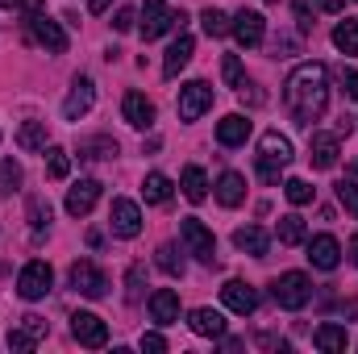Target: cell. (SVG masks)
Wrapping results in <instances>:
<instances>
[{
  "mask_svg": "<svg viewBox=\"0 0 358 354\" xmlns=\"http://www.w3.org/2000/svg\"><path fill=\"white\" fill-rule=\"evenodd\" d=\"M283 104L296 117V125H313L329 104V71H325V63H300L283 84Z\"/></svg>",
  "mask_w": 358,
  "mask_h": 354,
  "instance_id": "6da1fadb",
  "label": "cell"
},
{
  "mask_svg": "<svg viewBox=\"0 0 358 354\" xmlns=\"http://www.w3.org/2000/svg\"><path fill=\"white\" fill-rule=\"evenodd\" d=\"M271 300H275L279 309L296 313V309H304V304L313 300V279H308L304 271H283V275L271 283Z\"/></svg>",
  "mask_w": 358,
  "mask_h": 354,
  "instance_id": "7a4b0ae2",
  "label": "cell"
},
{
  "mask_svg": "<svg viewBox=\"0 0 358 354\" xmlns=\"http://www.w3.org/2000/svg\"><path fill=\"white\" fill-rule=\"evenodd\" d=\"M183 13L176 8H167V0H146L142 4V42H155V38H163V34H171V29H183Z\"/></svg>",
  "mask_w": 358,
  "mask_h": 354,
  "instance_id": "3957f363",
  "label": "cell"
},
{
  "mask_svg": "<svg viewBox=\"0 0 358 354\" xmlns=\"http://www.w3.org/2000/svg\"><path fill=\"white\" fill-rule=\"evenodd\" d=\"M179 238H183V246H187L200 263L217 267V238H213V229H208L200 217H183V221H179Z\"/></svg>",
  "mask_w": 358,
  "mask_h": 354,
  "instance_id": "277c9868",
  "label": "cell"
},
{
  "mask_svg": "<svg viewBox=\"0 0 358 354\" xmlns=\"http://www.w3.org/2000/svg\"><path fill=\"white\" fill-rule=\"evenodd\" d=\"M50 288H55V271H50L46 259H34V263L21 267V275H17V292H21V300H42Z\"/></svg>",
  "mask_w": 358,
  "mask_h": 354,
  "instance_id": "5b68a950",
  "label": "cell"
},
{
  "mask_svg": "<svg viewBox=\"0 0 358 354\" xmlns=\"http://www.w3.org/2000/svg\"><path fill=\"white\" fill-rule=\"evenodd\" d=\"M71 288L80 292V296H88V300H100V296H108V275L100 271V267L92 263V259H80V263H71Z\"/></svg>",
  "mask_w": 358,
  "mask_h": 354,
  "instance_id": "8992f818",
  "label": "cell"
},
{
  "mask_svg": "<svg viewBox=\"0 0 358 354\" xmlns=\"http://www.w3.org/2000/svg\"><path fill=\"white\" fill-rule=\"evenodd\" d=\"M25 25H29V38H34L38 46H46L50 55H63V50H67V34H63V25H59V21H50V17H46V8H42V13H29V17H25Z\"/></svg>",
  "mask_w": 358,
  "mask_h": 354,
  "instance_id": "52a82bcc",
  "label": "cell"
},
{
  "mask_svg": "<svg viewBox=\"0 0 358 354\" xmlns=\"http://www.w3.org/2000/svg\"><path fill=\"white\" fill-rule=\"evenodd\" d=\"M229 34H234L246 50H255V46H263V42H267V21H263V13H255V8H238V13H234V25H229Z\"/></svg>",
  "mask_w": 358,
  "mask_h": 354,
  "instance_id": "ba28073f",
  "label": "cell"
},
{
  "mask_svg": "<svg viewBox=\"0 0 358 354\" xmlns=\"http://www.w3.org/2000/svg\"><path fill=\"white\" fill-rule=\"evenodd\" d=\"M208 108H213V88L204 80H192V84L179 88V117L183 121H200Z\"/></svg>",
  "mask_w": 358,
  "mask_h": 354,
  "instance_id": "9c48e42d",
  "label": "cell"
},
{
  "mask_svg": "<svg viewBox=\"0 0 358 354\" xmlns=\"http://www.w3.org/2000/svg\"><path fill=\"white\" fill-rule=\"evenodd\" d=\"M108 225H113L117 238H138V234H142V208H138L134 200L117 196L113 208H108Z\"/></svg>",
  "mask_w": 358,
  "mask_h": 354,
  "instance_id": "30bf717a",
  "label": "cell"
},
{
  "mask_svg": "<svg viewBox=\"0 0 358 354\" xmlns=\"http://www.w3.org/2000/svg\"><path fill=\"white\" fill-rule=\"evenodd\" d=\"M221 304H225L229 313H238V317H250V313L259 309V292H255L246 279H229V283L221 288Z\"/></svg>",
  "mask_w": 358,
  "mask_h": 354,
  "instance_id": "8fae6325",
  "label": "cell"
},
{
  "mask_svg": "<svg viewBox=\"0 0 358 354\" xmlns=\"http://www.w3.org/2000/svg\"><path fill=\"white\" fill-rule=\"evenodd\" d=\"M92 104H96V84H92L88 76H76L67 100H63V117H67V121H80V117H88Z\"/></svg>",
  "mask_w": 358,
  "mask_h": 354,
  "instance_id": "7c38bea8",
  "label": "cell"
},
{
  "mask_svg": "<svg viewBox=\"0 0 358 354\" xmlns=\"http://www.w3.org/2000/svg\"><path fill=\"white\" fill-rule=\"evenodd\" d=\"M71 334H76V342L88 346V351H100V346L108 342V325H104L96 313H76V317H71Z\"/></svg>",
  "mask_w": 358,
  "mask_h": 354,
  "instance_id": "4fadbf2b",
  "label": "cell"
},
{
  "mask_svg": "<svg viewBox=\"0 0 358 354\" xmlns=\"http://www.w3.org/2000/svg\"><path fill=\"white\" fill-rule=\"evenodd\" d=\"M121 117H125L134 129H150V125H155V100L142 96V92H125V100H121Z\"/></svg>",
  "mask_w": 358,
  "mask_h": 354,
  "instance_id": "5bb4252c",
  "label": "cell"
},
{
  "mask_svg": "<svg viewBox=\"0 0 358 354\" xmlns=\"http://www.w3.org/2000/svg\"><path fill=\"white\" fill-rule=\"evenodd\" d=\"M308 263L317 267V271H334V267L342 263V246H338V238H334V234H317V238H308Z\"/></svg>",
  "mask_w": 358,
  "mask_h": 354,
  "instance_id": "9a60e30c",
  "label": "cell"
},
{
  "mask_svg": "<svg viewBox=\"0 0 358 354\" xmlns=\"http://www.w3.org/2000/svg\"><path fill=\"white\" fill-rule=\"evenodd\" d=\"M338 134H313L308 138V163L317 167V171H329L334 163H338Z\"/></svg>",
  "mask_w": 358,
  "mask_h": 354,
  "instance_id": "2e32d148",
  "label": "cell"
},
{
  "mask_svg": "<svg viewBox=\"0 0 358 354\" xmlns=\"http://www.w3.org/2000/svg\"><path fill=\"white\" fill-rule=\"evenodd\" d=\"M100 200V183L96 179H80L76 187H67V213L71 217H88Z\"/></svg>",
  "mask_w": 358,
  "mask_h": 354,
  "instance_id": "e0dca14e",
  "label": "cell"
},
{
  "mask_svg": "<svg viewBox=\"0 0 358 354\" xmlns=\"http://www.w3.org/2000/svg\"><path fill=\"white\" fill-rule=\"evenodd\" d=\"M192 55H196V38L179 29V38L171 42V50H167V59H163V76H167V80H176L179 71L192 63Z\"/></svg>",
  "mask_w": 358,
  "mask_h": 354,
  "instance_id": "ac0fdd59",
  "label": "cell"
},
{
  "mask_svg": "<svg viewBox=\"0 0 358 354\" xmlns=\"http://www.w3.org/2000/svg\"><path fill=\"white\" fill-rule=\"evenodd\" d=\"M187 325H192V334H200V338H225V330H229V321H225L217 309H192V313H187Z\"/></svg>",
  "mask_w": 358,
  "mask_h": 354,
  "instance_id": "d6986e66",
  "label": "cell"
},
{
  "mask_svg": "<svg viewBox=\"0 0 358 354\" xmlns=\"http://www.w3.org/2000/svg\"><path fill=\"white\" fill-rule=\"evenodd\" d=\"M234 246L242 250V255H250V259H267V229L263 225H242V229H234Z\"/></svg>",
  "mask_w": 358,
  "mask_h": 354,
  "instance_id": "ffe728a7",
  "label": "cell"
},
{
  "mask_svg": "<svg viewBox=\"0 0 358 354\" xmlns=\"http://www.w3.org/2000/svg\"><path fill=\"white\" fill-rule=\"evenodd\" d=\"M246 138H250V117L229 113V117L217 121V142H221V146H242Z\"/></svg>",
  "mask_w": 358,
  "mask_h": 354,
  "instance_id": "44dd1931",
  "label": "cell"
},
{
  "mask_svg": "<svg viewBox=\"0 0 358 354\" xmlns=\"http://www.w3.org/2000/svg\"><path fill=\"white\" fill-rule=\"evenodd\" d=\"M150 317H155V325H176L179 321V292L159 288V292L150 296Z\"/></svg>",
  "mask_w": 358,
  "mask_h": 354,
  "instance_id": "7402d4cb",
  "label": "cell"
},
{
  "mask_svg": "<svg viewBox=\"0 0 358 354\" xmlns=\"http://www.w3.org/2000/svg\"><path fill=\"white\" fill-rule=\"evenodd\" d=\"M346 330L342 325H334V321H325V325H317L313 330V346L317 351H325V354H346Z\"/></svg>",
  "mask_w": 358,
  "mask_h": 354,
  "instance_id": "603a6c76",
  "label": "cell"
},
{
  "mask_svg": "<svg viewBox=\"0 0 358 354\" xmlns=\"http://www.w3.org/2000/svg\"><path fill=\"white\" fill-rule=\"evenodd\" d=\"M217 200H221L225 208H238V204L246 200V179L238 176V171H225V176L217 179Z\"/></svg>",
  "mask_w": 358,
  "mask_h": 354,
  "instance_id": "cb8c5ba5",
  "label": "cell"
},
{
  "mask_svg": "<svg viewBox=\"0 0 358 354\" xmlns=\"http://www.w3.org/2000/svg\"><path fill=\"white\" fill-rule=\"evenodd\" d=\"M117 138H108V134H100V138H88V142H80V159L84 163H100V159H117Z\"/></svg>",
  "mask_w": 358,
  "mask_h": 354,
  "instance_id": "d4e9b609",
  "label": "cell"
},
{
  "mask_svg": "<svg viewBox=\"0 0 358 354\" xmlns=\"http://www.w3.org/2000/svg\"><path fill=\"white\" fill-rule=\"evenodd\" d=\"M179 187H183V196H187L192 204L208 200V176H204L200 167H183V176H179Z\"/></svg>",
  "mask_w": 358,
  "mask_h": 354,
  "instance_id": "484cf974",
  "label": "cell"
},
{
  "mask_svg": "<svg viewBox=\"0 0 358 354\" xmlns=\"http://www.w3.org/2000/svg\"><path fill=\"white\" fill-rule=\"evenodd\" d=\"M46 121H25L21 129H17V146L21 150H46Z\"/></svg>",
  "mask_w": 358,
  "mask_h": 354,
  "instance_id": "4316f807",
  "label": "cell"
},
{
  "mask_svg": "<svg viewBox=\"0 0 358 354\" xmlns=\"http://www.w3.org/2000/svg\"><path fill=\"white\" fill-rule=\"evenodd\" d=\"M259 146H263V155H267V159H275V163H283V167L292 163V142H287L279 129H267Z\"/></svg>",
  "mask_w": 358,
  "mask_h": 354,
  "instance_id": "83f0119b",
  "label": "cell"
},
{
  "mask_svg": "<svg viewBox=\"0 0 358 354\" xmlns=\"http://www.w3.org/2000/svg\"><path fill=\"white\" fill-rule=\"evenodd\" d=\"M142 196H146V204H167L171 200V179L150 171V176L142 179Z\"/></svg>",
  "mask_w": 358,
  "mask_h": 354,
  "instance_id": "f1b7e54d",
  "label": "cell"
},
{
  "mask_svg": "<svg viewBox=\"0 0 358 354\" xmlns=\"http://www.w3.org/2000/svg\"><path fill=\"white\" fill-rule=\"evenodd\" d=\"M308 234H304V217H296V213H287V217H279V242L283 246H300Z\"/></svg>",
  "mask_w": 358,
  "mask_h": 354,
  "instance_id": "f546056e",
  "label": "cell"
},
{
  "mask_svg": "<svg viewBox=\"0 0 358 354\" xmlns=\"http://www.w3.org/2000/svg\"><path fill=\"white\" fill-rule=\"evenodd\" d=\"M200 25H204V34H208V38H225V34H229V25H234V17H225L221 8H204V13H200Z\"/></svg>",
  "mask_w": 358,
  "mask_h": 354,
  "instance_id": "4dcf8cb0",
  "label": "cell"
},
{
  "mask_svg": "<svg viewBox=\"0 0 358 354\" xmlns=\"http://www.w3.org/2000/svg\"><path fill=\"white\" fill-rule=\"evenodd\" d=\"M155 263H159V271H167L171 279H179V275H183V255H179L171 242H163V246L155 250Z\"/></svg>",
  "mask_w": 358,
  "mask_h": 354,
  "instance_id": "1f68e13d",
  "label": "cell"
},
{
  "mask_svg": "<svg viewBox=\"0 0 358 354\" xmlns=\"http://www.w3.org/2000/svg\"><path fill=\"white\" fill-rule=\"evenodd\" d=\"M46 176L50 179H67L71 176V155H67L63 146H50V150H46Z\"/></svg>",
  "mask_w": 358,
  "mask_h": 354,
  "instance_id": "d6a6232c",
  "label": "cell"
},
{
  "mask_svg": "<svg viewBox=\"0 0 358 354\" xmlns=\"http://www.w3.org/2000/svg\"><path fill=\"white\" fill-rule=\"evenodd\" d=\"M334 46H338L342 55H358V21H342V25L334 29Z\"/></svg>",
  "mask_w": 358,
  "mask_h": 354,
  "instance_id": "836d02e7",
  "label": "cell"
},
{
  "mask_svg": "<svg viewBox=\"0 0 358 354\" xmlns=\"http://www.w3.org/2000/svg\"><path fill=\"white\" fill-rule=\"evenodd\" d=\"M283 196H287L292 204H313L317 187H313L308 179H287V183H283Z\"/></svg>",
  "mask_w": 358,
  "mask_h": 354,
  "instance_id": "e575fe53",
  "label": "cell"
},
{
  "mask_svg": "<svg viewBox=\"0 0 358 354\" xmlns=\"http://www.w3.org/2000/svg\"><path fill=\"white\" fill-rule=\"evenodd\" d=\"M25 217H29V225H34V229H46V225H50V200H46V196H29Z\"/></svg>",
  "mask_w": 358,
  "mask_h": 354,
  "instance_id": "d590c367",
  "label": "cell"
},
{
  "mask_svg": "<svg viewBox=\"0 0 358 354\" xmlns=\"http://www.w3.org/2000/svg\"><path fill=\"white\" fill-rule=\"evenodd\" d=\"M221 80H225L229 88H242V84H246V71H242V59H238V55H225V59H221Z\"/></svg>",
  "mask_w": 358,
  "mask_h": 354,
  "instance_id": "8d00e7d4",
  "label": "cell"
},
{
  "mask_svg": "<svg viewBox=\"0 0 358 354\" xmlns=\"http://www.w3.org/2000/svg\"><path fill=\"white\" fill-rule=\"evenodd\" d=\"M21 179H25L21 163H13V159H0V187H4V192H17V187H21Z\"/></svg>",
  "mask_w": 358,
  "mask_h": 354,
  "instance_id": "74e56055",
  "label": "cell"
},
{
  "mask_svg": "<svg viewBox=\"0 0 358 354\" xmlns=\"http://www.w3.org/2000/svg\"><path fill=\"white\" fill-rule=\"evenodd\" d=\"M142 279H146V267L134 263V267H129V275H125V300H129V304H138V300H142Z\"/></svg>",
  "mask_w": 358,
  "mask_h": 354,
  "instance_id": "f35d334b",
  "label": "cell"
},
{
  "mask_svg": "<svg viewBox=\"0 0 358 354\" xmlns=\"http://www.w3.org/2000/svg\"><path fill=\"white\" fill-rule=\"evenodd\" d=\"M338 200L350 217H358V179H338Z\"/></svg>",
  "mask_w": 358,
  "mask_h": 354,
  "instance_id": "ab89813d",
  "label": "cell"
},
{
  "mask_svg": "<svg viewBox=\"0 0 358 354\" xmlns=\"http://www.w3.org/2000/svg\"><path fill=\"white\" fill-rule=\"evenodd\" d=\"M21 330H29V334H34L38 342H42V338L50 334V325H46V317H38V313H25V317H21Z\"/></svg>",
  "mask_w": 358,
  "mask_h": 354,
  "instance_id": "60d3db41",
  "label": "cell"
},
{
  "mask_svg": "<svg viewBox=\"0 0 358 354\" xmlns=\"http://www.w3.org/2000/svg\"><path fill=\"white\" fill-rule=\"evenodd\" d=\"M34 346H38V338L29 330H8V351H34Z\"/></svg>",
  "mask_w": 358,
  "mask_h": 354,
  "instance_id": "b9f144b4",
  "label": "cell"
},
{
  "mask_svg": "<svg viewBox=\"0 0 358 354\" xmlns=\"http://www.w3.org/2000/svg\"><path fill=\"white\" fill-rule=\"evenodd\" d=\"M279 171H283V163H275L267 155H259V179L263 183H279Z\"/></svg>",
  "mask_w": 358,
  "mask_h": 354,
  "instance_id": "7bdbcfd3",
  "label": "cell"
},
{
  "mask_svg": "<svg viewBox=\"0 0 358 354\" xmlns=\"http://www.w3.org/2000/svg\"><path fill=\"white\" fill-rule=\"evenodd\" d=\"M271 55H279V59H287V55H296V38H292V34H279V38L271 42Z\"/></svg>",
  "mask_w": 358,
  "mask_h": 354,
  "instance_id": "ee69618b",
  "label": "cell"
},
{
  "mask_svg": "<svg viewBox=\"0 0 358 354\" xmlns=\"http://www.w3.org/2000/svg\"><path fill=\"white\" fill-rule=\"evenodd\" d=\"M296 25H300V34H313V13H308V0H296Z\"/></svg>",
  "mask_w": 358,
  "mask_h": 354,
  "instance_id": "f6af8a7d",
  "label": "cell"
},
{
  "mask_svg": "<svg viewBox=\"0 0 358 354\" xmlns=\"http://www.w3.org/2000/svg\"><path fill=\"white\" fill-rule=\"evenodd\" d=\"M134 21H138V13H134V8H117L113 29H121V34H125V29H134Z\"/></svg>",
  "mask_w": 358,
  "mask_h": 354,
  "instance_id": "bcb514c9",
  "label": "cell"
},
{
  "mask_svg": "<svg viewBox=\"0 0 358 354\" xmlns=\"http://www.w3.org/2000/svg\"><path fill=\"white\" fill-rule=\"evenodd\" d=\"M142 351L163 354V351H167V338H163V334H142Z\"/></svg>",
  "mask_w": 358,
  "mask_h": 354,
  "instance_id": "7dc6e473",
  "label": "cell"
},
{
  "mask_svg": "<svg viewBox=\"0 0 358 354\" xmlns=\"http://www.w3.org/2000/svg\"><path fill=\"white\" fill-rule=\"evenodd\" d=\"M342 92L346 100H358V71H342Z\"/></svg>",
  "mask_w": 358,
  "mask_h": 354,
  "instance_id": "c3c4849f",
  "label": "cell"
},
{
  "mask_svg": "<svg viewBox=\"0 0 358 354\" xmlns=\"http://www.w3.org/2000/svg\"><path fill=\"white\" fill-rule=\"evenodd\" d=\"M321 8H325V13H342V8H346V0H321Z\"/></svg>",
  "mask_w": 358,
  "mask_h": 354,
  "instance_id": "681fc988",
  "label": "cell"
},
{
  "mask_svg": "<svg viewBox=\"0 0 358 354\" xmlns=\"http://www.w3.org/2000/svg\"><path fill=\"white\" fill-rule=\"evenodd\" d=\"M342 313H346V317H355V321H358V300H346V304H342Z\"/></svg>",
  "mask_w": 358,
  "mask_h": 354,
  "instance_id": "f907efd6",
  "label": "cell"
},
{
  "mask_svg": "<svg viewBox=\"0 0 358 354\" xmlns=\"http://www.w3.org/2000/svg\"><path fill=\"white\" fill-rule=\"evenodd\" d=\"M108 4H113V0H88V8H92V13H104Z\"/></svg>",
  "mask_w": 358,
  "mask_h": 354,
  "instance_id": "816d5d0a",
  "label": "cell"
},
{
  "mask_svg": "<svg viewBox=\"0 0 358 354\" xmlns=\"http://www.w3.org/2000/svg\"><path fill=\"white\" fill-rule=\"evenodd\" d=\"M350 263L358 267V234H355V238H350Z\"/></svg>",
  "mask_w": 358,
  "mask_h": 354,
  "instance_id": "f5cc1de1",
  "label": "cell"
},
{
  "mask_svg": "<svg viewBox=\"0 0 358 354\" xmlns=\"http://www.w3.org/2000/svg\"><path fill=\"white\" fill-rule=\"evenodd\" d=\"M263 4H275V0H263Z\"/></svg>",
  "mask_w": 358,
  "mask_h": 354,
  "instance_id": "db71d44e",
  "label": "cell"
}]
</instances>
